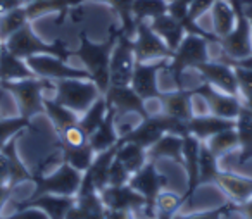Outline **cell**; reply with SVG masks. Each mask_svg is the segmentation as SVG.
<instances>
[{"label": "cell", "mask_w": 252, "mask_h": 219, "mask_svg": "<svg viewBox=\"0 0 252 219\" xmlns=\"http://www.w3.org/2000/svg\"><path fill=\"white\" fill-rule=\"evenodd\" d=\"M118 40V33L105 40L104 43H95L88 38L85 33L80 35V47L73 50V57H78L85 64V69L90 73V78L100 94L104 95L111 85L109 78V63H111V54Z\"/></svg>", "instance_id": "6da1fadb"}, {"label": "cell", "mask_w": 252, "mask_h": 219, "mask_svg": "<svg viewBox=\"0 0 252 219\" xmlns=\"http://www.w3.org/2000/svg\"><path fill=\"white\" fill-rule=\"evenodd\" d=\"M0 88L12 94L19 116L32 121V118L43 112V92L54 90V81L35 76L16 81H0Z\"/></svg>", "instance_id": "7a4b0ae2"}, {"label": "cell", "mask_w": 252, "mask_h": 219, "mask_svg": "<svg viewBox=\"0 0 252 219\" xmlns=\"http://www.w3.org/2000/svg\"><path fill=\"white\" fill-rule=\"evenodd\" d=\"M207 45H209V40H206L204 36L189 35V33L183 36L182 43L173 52V57L166 64V71H169V74L173 76L176 88H180V90L187 88L183 83V73L187 69H195L199 64L209 61Z\"/></svg>", "instance_id": "3957f363"}, {"label": "cell", "mask_w": 252, "mask_h": 219, "mask_svg": "<svg viewBox=\"0 0 252 219\" xmlns=\"http://www.w3.org/2000/svg\"><path fill=\"white\" fill-rule=\"evenodd\" d=\"M4 45L7 47L9 52H12L14 56L21 57V59H28L32 56H42V54H49V56H56L63 61H67L69 57H73V50H69L66 47V43L56 40L52 43H47L33 31V28L30 26V23L26 26H23L21 30L11 35L4 42Z\"/></svg>", "instance_id": "277c9868"}, {"label": "cell", "mask_w": 252, "mask_h": 219, "mask_svg": "<svg viewBox=\"0 0 252 219\" xmlns=\"http://www.w3.org/2000/svg\"><path fill=\"white\" fill-rule=\"evenodd\" d=\"M235 11V28L226 36L220 38V45L223 50V59L240 61L252 57V26L249 18L244 14V0H230Z\"/></svg>", "instance_id": "5b68a950"}, {"label": "cell", "mask_w": 252, "mask_h": 219, "mask_svg": "<svg viewBox=\"0 0 252 219\" xmlns=\"http://www.w3.org/2000/svg\"><path fill=\"white\" fill-rule=\"evenodd\" d=\"M54 92H56L54 100L59 102L64 107L74 111L78 116L83 114L102 95L94 81L80 80V78L54 81Z\"/></svg>", "instance_id": "8992f818"}, {"label": "cell", "mask_w": 252, "mask_h": 219, "mask_svg": "<svg viewBox=\"0 0 252 219\" xmlns=\"http://www.w3.org/2000/svg\"><path fill=\"white\" fill-rule=\"evenodd\" d=\"M83 173L74 169L73 166L63 162L59 167L47 174H35V191L32 197H38L43 193H54V195H66V197H76L80 190V183Z\"/></svg>", "instance_id": "52a82bcc"}, {"label": "cell", "mask_w": 252, "mask_h": 219, "mask_svg": "<svg viewBox=\"0 0 252 219\" xmlns=\"http://www.w3.org/2000/svg\"><path fill=\"white\" fill-rule=\"evenodd\" d=\"M166 183H168L166 176L159 173L156 162L152 160H149L142 169L131 174L128 185L145 198L144 214L147 216V219H156V200L158 195L166 188Z\"/></svg>", "instance_id": "ba28073f"}, {"label": "cell", "mask_w": 252, "mask_h": 219, "mask_svg": "<svg viewBox=\"0 0 252 219\" xmlns=\"http://www.w3.org/2000/svg\"><path fill=\"white\" fill-rule=\"evenodd\" d=\"M135 64H137V59L133 52V38H128L121 31H118V40H116V45L111 54V63H109L111 85H118V87L130 85Z\"/></svg>", "instance_id": "9c48e42d"}, {"label": "cell", "mask_w": 252, "mask_h": 219, "mask_svg": "<svg viewBox=\"0 0 252 219\" xmlns=\"http://www.w3.org/2000/svg\"><path fill=\"white\" fill-rule=\"evenodd\" d=\"M133 52L137 63H154V61L171 59L173 50L164 43L161 36L152 31L149 21L137 23V35L133 38Z\"/></svg>", "instance_id": "30bf717a"}, {"label": "cell", "mask_w": 252, "mask_h": 219, "mask_svg": "<svg viewBox=\"0 0 252 219\" xmlns=\"http://www.w3.org/2000/svg\"><path fill=\"white\" fill-rule=\"evenodd\" d=\"M28 66L38 78H45V80H71V78H80V80H92L90 73L87 69H78L66 63V61L59 59L56 56H49V54H42V56H32L26 59Z\"/></svg>", "instance_id": "8fae6325"}, {"label": "cell", "mask_w": 252, "mask_h": 219, "mask_svg": "<svg viewBox=\"0 0 252 219\" xmlns=\"http://www.w3.org/2000/svg\"><path fill=\"white\" fill-rule=\"evenodd\" d=\"M193 92V95H199L204 102L209 114L220 116L224 119H237V116L240 114L242 107H244V100L238 95H230L224 92L218 90V88L211 87L209 83L199 85L195 88H190Z\"/></svg>", "instance_id": "7c38bea8"}, {"label": "cell", "mask_w": 252, "mask_h": 219, "mask_svg": "<svg viewBox=\"0 0 252 219\" xmlns=\"http://www.w3.org/2000/svg\"><path fill=\"white\" fill-rule=\"evenodd\" d=\"M107 107H112L116 111V114L125 116V114H138L140 119H145L151 116L147 109V102L130 87H118V85H109L107 92L104 94Z\"/></svg>", "instance_id": "4fadbf2b"}, {"label": "cell", "mask_w": 252, "mask_h": 219, "mask_svg": "<svg viewBox=\"0 0 252 219\" xmlns=\"http://www.w3.org/2000/svg\"><path fill=\"white\" fill-rule=\"evenodd\" d=\"M169 59L154 61V63H137L133 69V76H131L130 87L144 98L147 100H154V98L161 97L162 92L159 90L158 83V74L159 71L166 69V64Z\"/></svg>", "instance_id": "5bb4252c"}, {"label": "cell", "mask_w": 252, "mask_h": 219, "mask_svg": "<svg viewBox=\"0 0 252 219\" xmlns=\"http://www.w3.org/2000/svg\"><path fill=\"white\" fill-rule=\"evenodd\" d=\"M195 71L200 74L204 83H209L211 87L218 88V90L224 92L230 95H238V85L237 76H235V69L230 64L223 63V61H206V63L199 64ZM240 97V95H238Z\"/></svg>", "instance_id": "9a60e30c"}, {"label": "cell", "mask_w": 252, "mask_h": 219, "mask_svg": "<svg viewBox=\"0 0 252 219\" xmlns=\"http://www.w3.org/2000/svg\"><path fill=\"white\" fill-rule=\"evenodd\" d=\"M100 193V198L107 209L116 211H133L145 207V198L138 193L130 185H121V187H105Z\"/></svg>", "instance_id": "2e32d148"}, {"label": "cell", "mask_w": 252, "mask_h": 219, "mask_svg": "<svg viewBox=\"0 0 252 219\" xmlns=\"http://www.w3.org/2000/svg\"><path fill=\"white\" fill-rule=\"evenodd\" d=\"M76 197H66V195H54V193H43L38 197H30L26 200L14 202L16 209L21 207H36L42 209L50 219H66V214L74 205Z\"/></svg>", "instance_id": "e0dca14e"}, {"label": "cell", "mask_w": 252, "mask_h": 219, "mask_svg": "<svg viewBox=\"0 0 252 219\" xmlns=\"http://www.w3.org/2000/svg\"><path fill=\"white\" fill-rule=\"evenodd\" d=\"M158 100L161 104V112H164V114L187 123L193 118V92L189 90V88H185V90L176 88L175 92H162Z\"/></svg>", "instance_id": "ac0fdd59"}, {"label": "cell", "mask_w": 252, "mask_h": 219, "mask_svg": "<svg viewBox=\"0 0 252 219\" xmlns=\"http://www.w3.org/2000/svg\"><path fill=\"white\" fill-rule=\"evenodd\" d=\"M199 150H200V140L193 135H185L183 136V166L187 171V191L183 195V204L189 198H192V195L195 193V190L200 187L199 180Z\"/></svg>", "instance_id": "d6986e66"}, {"label": "cell", "mask_w": 252, "mask_h": 219, "mask_svg": "<svg viewBox=\"0 0 252 219\" xmlns=\"http://www.w3.org/2000/svg\"><path fill=\"white\" fill-rule=\"evenodd\" d=\"M214 183L233 204H242L252 197V178L238 176V174L228 173V171H220Z\"/></svg>", "instance_id": "ffe728a7"}, {"label": "cell", "mask_w": 252, "mask_h": 219, "mask_svg": "<svg viewBox=\"0 0 252 219\" xmlns=\"http://www.w3.org/2000/svg\"><path fill=\"white\" fill-rule=\"evenodd\" d=\"M189 133L193 136H197L199 140L206 142L207 138H211L216 133L223 131V129L228 128H235V119H224L220 118V116L214 114H195L189 123Z\"/></svg>", "instance_id": "44dd1931"}, {"label": "cell", "mask_w": 252, "mask_h": 219, "mask_svg": "<svg viewBox=\"0 0 252 219\" xmlns=\"http://www.w3.org/2000/svg\"><path fill=\"white\" fill-rule=\"evenodd\" d=\"M149 25H151L152 31H154L158 36H161V38L164 40V43L173 50V52L178 49V45L182 43L183 36L187 35L182 23H180L175 16L169 14V12L151 19Z\"/></svg>", "instance_id": "7402d4cb"}, {"label": "cell", "mask_w": 252, "mask_h": 219, "mask_svg": "<svg viewBox=\"0 0 252 219\" xmlns=\"http://www.w3.org/2000/svg\"><path fill=\"white\" fill-rule=\"evenodd\" d=\"M116 119H118L116 111L112 107H107V114H105V119L102 121V125L88 136V143L95 150V154L104 152V150L111 149V147H114L118 143L119 133L118 126H116Z\"/></svg>", "instance_id": "603a6c76"}, {"label": "cell", "mask_w": 252, "mask_h": 219, "mask_svg": "<svg viewBox=\"0 0 252 219\" xmlns=\"http://www.w3.org/2000/svg\"><path fill=\"white\" fill-rule=\"evenodd\" d=\"M35 76L36 74L28 66L26 59H21L9 52L4 43L0 45V81H16Z\"/></svg>", "instance_id": "cb8c5ba5"}, {"label": "cell", "mask_w": 252, "mask_h": 219, "mask_svg": "<svg viewBox=\"0 0 252 219\" xmlns=\"http://www.w3.org/2000/svg\"><path fill=\"white\" fill-rule=\"evenodd\" d=\"M147 157L152 162L159 159H171L176 164H183V136L164 133L154 145L147 149Z\"/></svg>", "instance_id": "d4e9b609"}, {"label": "cell", "mask_w": 252, "mask_h": 219, "mask_svg": "<svg viewBox=\"0 0 252 219\" xmlns=\"http://www.w3.org/2000/svg\"><path fill=\"white\" fill-rule=\"evenodd\" d=\"M235 129L238 135V162L247 164L252 160V112L244 104L240 114L235 119Z\"/></svg>", "instance_id": "484cf974"}, {"label": "cell", "mask_w": 252, "mask_h": 219, "mask_svg": "<svg viewBox=\"0 0 252 219\" xmlns=\"http://www.w3.org/2000/svg\"><path fill=\"white\" fill-rule=\"evenodd\" d=\"M116 150H118V143L114 147H111V149L104 150V152L95 154L94 162L87 169L97 191H102L109 185V169H111V164L116 157Z\"/></svg>", "instance_id": "4316f807"}, {"label": "cell", "mask_w": 252, "mask_h": 219, "mask_svg": "<svg viewBox=\"0 0 252 219\" xmlns=\"http://www.w3.org/2000/svg\"><path fill=\"white\" fill-rule=\"evenodd\" d=\"M0 150H2L9 159V171H11L9 185H11L12 188L19 187V185L26 183V181H33V173L25 166V162L19 159L18 152H16V138L9 140Z\"/></svg>", "instance_id": "83f0119b"}, {"label": "cell", "mask_w": 252, "mask_h": 219, "mask_svg": "<svg viewBox=\"0 0 252 219\" xmlns=\"http://www.w3.org/2000/svg\"><path fill=\"white\" fill-rule=\"evenodd\" d=\"M43 112L49 116V119L52 121L57 133L69 128V126L78 125V121H80V116H78L76 112L64 107V105H61L59 102H56L54 98L43 97Z\"/></svg>", "instance_id": "f1b7e54d"}, {"label": "cell", "mask_w": 252, "mask_h": 219, "mask_svg": "<svg viewBox=\"0 0 252 219\" xmlns=\"http://www.w3.org/2000/svg\"><path fill=\"white\" fill-rule=\"evenodd\" d=\"M116 157L121 160L123 166L128 169V173L133 174L138 169L149 162L147 150L142 147L135 145V143H121L118 142V150H116Z\"/></svg>", "instance_id": "f546056e"}, {"label": "cell", "mask_w": 252, "mask_h": 219, "mask_svg": "<svg viewBox=\"0 0 252 219\" xmlns=\"http://www.w3.org/2000/svg\"><path fill=\"white\" fill-rule=\"evenodd\" d=\"M235 11L231 7L230 0H216L213 5V25L214 35L218 38L226 36L235 28Z\"/></svg>", "instance_id": "4dcf8cb0"}, {"label": "cell", "mask_w": 252, "mask_h": 219, "mask_svg": "<svg viewBox=\"0 0 252 219\" xmlns=\"http://www.w3.org/2000/svg\"><path fill=\"white\" fill-rule=\"evenodd\" d=\"M83 2L87 0H36L32 4H25V9L32 21V19L40 18L42 14H49V12H66L67 9L78 7Z\"/></svg>", "instance_id": "1f68e13d"}, {"label": "cell", "mask_w": 252, "mask_h": 219, "mask_svg": "<svg viewBox=\"0 0 252 219\" xmlns=\"http://www.w3.org/2000/svg\"><path fill=\"white\" fill-rule=\"evenodd\" d=\"M61 149V154H63V160L69 166H73L74 169L85 171L92 166L94 162V157H95V150L92 149L90 143H85V145L80 147H63V145H57Z\"/></svg>", "instance_id": "d6a6232c"}, {"label": "cell", "mask_w": 252, "mask_h": 219, "mask_svg": "<svg viewBox=\"0 0 252 219\" xmlns=\"http://www.w3.org/2000/svg\"><path fill=\"white\" fill-rule=\"evenodd\" d=\"M105 114H107V102H105L104 95H100V97L80 116L78 126L83 129L85 135L90 136L92 133L102 125V121L105 119Z\"/></svg>", "instance_id": "836d02e7"}, {"label": "cell", "mask_w": 252, "mask_h": 219, "mask_svg": "<svg viewBox=\"0 0 252 219\" xmlns=\"http://www.w3.org/2000/svg\"><path fill=\"white\" fill-rule=\"evenodd\" d=\"M133 2L135 0H105V4H109L116 11L121 21V28L119 31L126 35L128 38H135L137 35V19L133 16Z\"/></svg>", "instance_id": "e575fe53"}, {"label": "cell", "mask_w": 252, "mask_h": 219, "mask_svg": "<svg viewBox=\"0 0 252 219\" xmlns=\"http://www.w3.org/2000/svg\"><path fill=\"white\" fill-rule=\"evenodd\" d=\"M220 166H218V157L213 154V150L207 147L206 142L200 140V150H199V180L200 187L207 183H214L220 174Z\"/></svg>", "instance_id": "d590c367"}, {"label": "cell", "mask_w": 252, "mask_h": 219, "mask_svg": "<svg viewBox=\"0 0 252 219\" xmlns=\"http://www.w3.org/2000/svg\"><path fill=\"white\" fill-rule=\"evenodd\" d=\"M30 23V18L26 14L25 5L12 9V11L5 12L4 16H0V42L4 43L11 35H14L18 30L26 26Z\"/></svg>", "instance_id": "8d00e7d4"}, {"label": "cell", "mask_w": 252, "mask_h": 219, "mask_svg": "<svg viewBox=\"0 0 252 219\" xmlns=\"http://www.w3.org/2000/svg\"><path fill=\"white\" fill-rule=\"evenodd\" d=\"M207 147L213 150L214 156L220 159L221 156L224 154L231 152L238 147V135H237V129L235 128H228V129H223V131L216 133L213 135L211 138L206 140Z\"/></svg>", "instance_id": "74e56055"}, {"label": "cell", "mask_w": 252, "mask_h": 219, "mask_svg": "<svg viewBox=\"0 0 252 219\" xmlns=\"http://www.w3.org/2000/svg\"><path fill=\"white\" fill-rule=\"evenodd\" d=\"M169 0H135L133 16L138 21H151V19L168 12Z\"/></svg>", "instance_id": "f35d334b"}, {"label": "cell", "mask_w": 252, "mask_h": 219, "mask_svg": "<svg viewBox=\"0 0 252 219\" xmlns=\"http://www.w3.org/2000/svg\"><path fill=\"white\" fill-rule=\"evenodd\" d=\"M32 128V121L23 116H11V118H0V149L9 142L21 135L25 129Z\"/></svg>", "instance_id": "ab89813d"}, {"label": "cell", "mask_w": 252, "mask_h": 219, "mask_svg": "<svg viewBox=\"0 0 252 219\" xmlns=\"http://www.w3.org/2000/svg\"><path fill=\"white\" fill-rule=\"evenodd\" d=\"M235 211H237V204L226 202V204L220 205V207H216V209H207V211L192 212V214H178V212H176V214L173 216V219H223Z\"/></svg>", "instance_id": "60d3db41"}, {"label": "cell", "mask_w": 252, "mask_h": 219, "mask_svg": "<svg viewBox=\"0 0 252 219\" xmlns=\"http://www.w3.org/2000/svg\"><path fill=\"white\" fill-rule=\"evenodd\" d=\"M183 207V198L178 193L169 190H162L158 195V200H156V212H166V214L175 216L180 209Z\"/></svg>", "instance_id": "b9f144b4"}, {"label": "cell", "mask_w": 252, "mask_h": 219, "mask_svg": "<svg viewBox=\"0 0 252 219\" xmlns=\"http://www.w3.org/2000/svg\"><path fill=\"white\" fill-rule=\"evenodd\" d=\"M57 136H59V143L57 145H63V147H80L88 143V136L85 135L83 129L78 125L63 129L61 133H57Z\"/></svg>", "instance_id": "7bdbcfd3"}, {"label": "cell", "mask_w": 252, "mask_h": 219, "mask_svg": "<svg viewBox=\"0 0 252 219\" xmlns=\"http://www.w3.org/2000/svg\"><path fill=\"white\" fill-rule=\"evenodd\" d=\"M131 174L128 173L125 166L121 164V160L118 157H114L111 164V169H109V185L107 187H121V185H128Z\"/></svg>", "instance_id": "ee69618b"}, {"label": "cell", "mask_w": 252, "mask_h": 219, "mask_svg": "<svg viewBox=\"0 0 252 219\" xmlns=\"http://www.w3.org/2000/svg\"><path fill=\"white\" fill-rule=\"evenodd\" d=\"M4 219H50L42 209H36V207H21V209H16L14 214L11 216H5Z\"/></svg>", "instance_id": "f6af8a7d"}, {"label": "cell", "mask_w": 252, "mask_h": 219, "mask_svg": "<svg viewBox=\"0 0 252 219\" xmlns=\"http://www.w3.org/2000/svg\"><path fill=\"white\" fill-rule=\"evenodd\" d=\"M193 0H169L168 5V12L171 16H175L180 23H183L187 19V12Z\"/></svg>", "instance_id": "bcb514c9"}, {"label": "cell", "mask_w": 252, "mask_h": 219, "mask_svg": "<svg viewBox=\"0 0 252 219\" xmlns=\"http://www.w3.org/2000/svg\"><path fill=\"white\" fill-rule=\"evenodd\" d=\"M9 176H11L9 159H7V156L0 150V185H9Z\"/></svg>", "instance_id": "7dc6e473"}, {"label": "cell", "mask_w": 252, "mask_h": 219, "mask_svg": "<svg viewBox=\"0 0 252 219\" xmlns=\"http://www.w3.org/2000/svg\"><path fill=\"white\" fill-rule=\"evenodd\" d=\"M133 211H116V209L105 207L104 219H135Z\"/></svg>", "instance_id": "c3c4849f"}, {"label": "cell", "mask_w": 252, "mask_h": 219, "mask_svg": "<svg viewBox=\"0 0 252 219\" xmlns=\"http://www.w3.org/2000/svg\"><path fill=\"white\" fill-rule=\"evenodd\" d=\"M19 5H25L21 0H0V16H4L5 12L12 11Z\"/></svg>", "instance_id": "681fc988"}, {"label": "cell", "mask_w": 252, "mask_h": 219, "mask_svg": "<svg viewBox=\"0 0 252 219\" xmlns=\"http://www.w3.org/2000/svg\"><path fill=\"white\" fill-rule=\"evenodd\" d=\"M244 216V219H252V197L249 200L242 202V204H237V211Z\"/></svg>", "instance_id": "f907efd6"}, {"label": "cell", "mask_w": 252, "mask_h": 219, "mask_svg": "<svg viewBox=\"0 0 252 219\" xmlns=\"http://www.w3.org/2000/svg\"><path fill=\"white\" fill-rule=\"evenodd\" d=\"M244 14L247 16L249 19H252V4L249 2V4H245L244 2Z\"/></svg>", "instance_id": "816d5d0a"}, {"label": "cell", "mask_w": 252, "mask_h": 219, "mask_svg": "<svg viewBox=\"0 0 252 219\" xmlns=\"http://www.w3.org/2000/svg\"><path fill=\"white\" fill-rule=\"evenodd\" d=\"M23 4H32V2H36V0H21Z\"/></svg>", "instance_id": "f5cc1de1"}, {"label": "cell", "mask_w": 252, "mask_h": 219, "mask_svg": "<svg viewBox=\"0 0 252 219\" xmlns=\"http://www.w3.org/2000/svg\"><path fill=\"white\" fill-rule=\"evenodd\" d=\"M245 105H247V107L251 109V112H252V102H249V104H245Z\"/></svg>", "instance_id": "db71d44e"}, {"label": "cell", "mask_w": 252, "mask_h": 219, "mask_svg": "<svg viewBox=\"0 0 252 219\" xmlns=\"http://www.w3.org/2000/svg\"><path fill=\"white\" fill-rule=\"evenodd\" d=\"M249 21H251V26H252V19H249Z\"/></svg>", "instance_id": "11a10c76"}, {"label": "cell", "mask_w": 252, "mask_h": 219, "mask_svg": "<svg viewBox=\"0 0 252 219\" xmlns=\"http://www.w3.org/2000/svg\"><path fill=\"white\" fill-rule=\"evenodd\" d=\"M0 219H4V216H0Z\"/></svg>", "instance_id": "9f6ffc18"}, {"label": "cell", "mask_w": 252, "mask_h": 219, "mask_svg": "<svg viewBox=\"0 0 252 219\" xmlns=\"http://www.w3.org/2000/svg\"><path fill=\"white\" fill-rule=\"evenodd\" d=\"M0 45H2V42H0Z\"/></svg>", "instance_id": "6f0895ef"}, {"label": "cell", "mask_w": 252, "mask_h": 219, "mask_svg": "<svg viewBox=\"0 0 252 219\" xmlns=\"http://www.w3.org/2000/svg\"><path fill=\"white\" fill-rule=\"evenodd\" d=\"M0 118H2V116H0Z\"/></svg>", "instance_id": "680465c9"}, {"label": "cell", "mask_w": 252, "mask_h": 219, "mask_svg": "<svg viewBox=\"0 0 252 219\" xmlns=\"http://www.w3.org/2000/svg\"><path fill=\"white\" fill-rule=\"evenodd\" d=\"M0 216H2V214H0Z\"/></svg>", "instance_id": "91938a15"}]
</instances>
